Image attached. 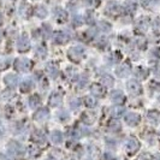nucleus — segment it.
Listing matches in <instances>:
<instances>
[{
	"label": "nucleus",
	"instance_id": "0eeeda50",
	"mask_svg": "<svg viewBox=\"0 0 160 160\" xmlns=\"http://www.w3.org/2000/svg\"><path fill=\"white\" fill-rule=\"evenodd\" d=\"M53 16L57 22H59V23H64L68 19V13H66V11H64V8H57L53 11Z\"/></svg>",
	"mask_w": 160,
	"mask_h": 160
},
{
	"label": "nucleus",
	"instance_id": "412c9836",
	"mask_svg": "<svg viewBox=\"0 0 160 160\" xmlns=\"http://www.w3.org/2000/svg\"><path fill=\"white\" fill-rule=\"evenodd\" d=\"M35 15L39 17V18H45V17L47 16V8H45V6H38V8H35Z\"/></svg>",
	"mask_w": 160,
	"mask_h": 160
},
{
	"label": "nucleus",
	"instance_id": "a19ab883",
	"mask_svg": "<svg viewBox=\"0 0 160 160\" xmlns=\"http://www.w3.org/2000/svg\"><path fill=\"white\" fill-rule=\"evenodd\" d=\"M51 32H52V30H51V28H49V25H48V24L43 25V34H45V36H48Z\"/></svg>",
	"mask_w": 160,
	"mask_h": 160
},
{
	"label": "nucleus",
	"instance_id": "7ed1b4c3",
	"mask_svg": "<svg viewBox=\"0 0 160 160\" xmlns=\"http://www.w3.org/2000/svg\"><path fill=\"white\" fill-rule=\"evenodd\" d=\"M128 92L131 95L137 96L142 93V87L136 80H131L128 82Z\"/></svg>",
	"mask_w": 160,
	"mask_h": 160
},
{
	"label": "nucleus",
	"instance_id": "72a5a7b5",
	"mask_svg": "<svg viewBox=\"0 0 160 160\" xmlns=\"http://www.w3.org/2000/svg\"><path fill=\"white\" fill-rule=\"evenodd\" d=\"M137 46L141 48V49H144L146 46H147V41H146V39H144V38H140L138 41H137Z\"/></svg>",
	"mask_w": 160,
	"mask_h": 160
},
{
	"label": "nucleus",
	"instance_id": "b1692460",
	"mask_svg": "<svg viewBox=\"0 0 160 160\" xmlns=\"http://www.w3.org/2000/svg\"><path fill=\"white\" fill-rule=\"evenodd\" d=\"M128 148H129V149H131V152L136 151L137 148H138V142H137L136 138L131 137V138L129 140V142H128Z\"/></svg>",
	"mask_w": 160,
	"mask_h": 160
},
{
	"label": "nucleus",
	"instance_id": "f8f14e48",
	"mask_svg": "<svg viewBox=\"0 0 160 160\" xmlns=\"http://www.w3.org/2000/svg\"><path fill=\"white\" fill-rule=\"evenodd\" d=\"M62 100H63L62 95H60L59 93H54V92H53V93L49 95L48 104L51 105V106H53V107H56V106H59V105L62 104Z\"/></svg>",
	"mask_w": 160,
	"mask_h": 160
},
{
	"label": "nucleus",
	"instance_id": "c756f323",
	"mask_svg": "<svg viewBox=\"0 0 160 160\" xmlns=\"http://www.w3.org/2000/svg\"><path fill=\"white\" fill-rule=\"evenodd\" d=\"M83 17H81V16H76V17H73V19H72V24L73 25H77V27H80V25H82L83 24Z\"/></svg>",
	"mask_w": 160,
	"mask_h": 160
},
{
	"label": "nucleus",
	"instance_id": "bb28decb",
	"mask_svg": "<svg viewBox=\"0 0 160 160\" xmlns=\"http://www.w3.org/2000/svg\"><path fill=\"white\" fill-rule=\"evenodd\" d=\"M17 76H15V75H8V77L5 78V82L8 83V86H11V87H13V86H16L17 83Z\"/></svg>",
	"mask_w": 160,
	"mask_h": 160
},
{
	"label": "nucleus",
	"instance_id": "79ce46f5",
	"mask_svg": "<svg viewBox=\"0 0 160 160\" xmlns=\"http://www.w3.org/2000/svg\"><path fill=\"white\" fill-rule=\"evenodd\" d=\"M87 82H88V80H87V78H86V80H84V81H83V80L81 81V82H80V88H84V87H86L84 84H86Z\"/></svg>",
	"mask_w": 160,
	"mask_h": 160
},
{
	"label": "nucleus",
	"instance_id": "f03ea898",
	"mask_svg": "<svg viewBox=\"0 0 160 160\" xmlns=\"http://www.w3.org/2000/svg\"><path fill=\"white\" fill-rule=\"evenodd\" d=\"M83 53H84V48L82 47V46H75V47L70 48L69 52H68L69 58L71 60H73V62H80L82 56H83Z\"/></svg>",
	"mask_w": 160,
	"mask_h": 160
},
{
	"label": "nucleus",
	"instance_id": "58836bf2",
	"mask_svg": "<svg viewBox=\"0 0 160 160\" xmlns=\"http://www.w3.org/2000/svg\"><path fill=\"white\" fill-rule=\"evenodd\" d=\"M70 71H71V73H69L68 72V76H69V78H71V80H75L76 78V76H77V71L76 70H73V69H69Z\"/></svg>",
	"mask_w": 160,
	"mask_h": 160
},
{
	"label": "nucleus",
	"instance_id": "37998d69",
	"mask_svg": "<svg viewBox=\"0 0 160 160\" xmlns=\"http://www.w3.org/2000/svg\"><path fill=\"white\" fill-rule=\"evenodd\" d=\"M0 23H1V16H0Z\"/></svg>",
	"mask_w": 160,
	"mask_h": 160
},
{
	"label": "nucleus",
	"instance_id": "a211bd4d",
	"mask_svg": "<svg viewBox=\"0 0 160 160\" xmlns=\"http://www.w3.org/2000/svg\"><path fill=\"white\" fill-rule=\"evenodd\" d=\"M135 75H136L138 78H141V80H144L147 76H148V70L143 68V66H138L135 69Z\"/></svg>",
	"mask_w": 160,
	"mask_h": 160
},
{
	"label": "nucleus",
	"instance_id": "f704fd0d",
	"mask_svg": "<svg viewBox=\"0 0 160 160\" xmlns=\"http://www.w3.org/2000/svg\"><path fill=\"white\" fill-rule=\"evenodd\" d=\"M70 106H71V108H73V110H76V108H78V106H80V100L78 99H71V101H70Z\"/></svg>",
	"mask_w": 160,
	"mask_h": 160
},
{
	"label": "nucleus",
	"instance_id": "c9c22d12",
	"mask_svg": "<svg viewBox=\"0 0 160 160\" xmlns=\"http://www.w3.org/2000/svg\"><path fill=\"white\" fill-rule=\"evenodd\" d=\"M52 140H53L54 142H59V141L62 140V134H60L59 131L53 132V135H52Z\"/></svg>",
	"mask_w": 160,
	"mask_h": 160
},
{
	"label": "nucleus",
	"instance_id": "4be33fe9",
	"mask_svg": "<svg viewBox=\"0 0 160 160\" xmlns=\"http://www.w3.org/2000/svg\"><path fill=\"white\" fill-rule=\"evenodd\" d=\"M41 102V99L40 96L38 95V94H35V95H32L29 98V105H30V107H36V106H39Z\"/></svg>",
	"mask_w": 160,
	"mask_h": 160
},
{
	"label": "nucleus",
	"instance_id": "4468645a",
	"mask_svg": "<svg viewBox=\"0 0 160 160\" xmlns=\"http://www.w3.org/2000/svg\"><path fill=\"white\" fill-rule=\"evenodd\" d=\"M147 119H148V122H151L152 124H158L160 122V112L157 111V110L149 111L148 114H147Z\"/></svg>",
	"mask_w": 160,
	"mask_h": 160
},
{
	"label": "nucleus",
	"instance_id": "20e7f679",
	"mask_svg": "<svg viewBox=\"0 0 160 160\" xmlns=\"http://www.w3.org/2000/svg\"><path fill=\"white\" fill-rule=\"evenodd\" d=\"M16 68L22 72L29 71L30 68H32V62L29 59H27V58H19V59H17L16 62Z\"/></svg>",
	"mask_w": 160,
	"mask_h": 160
},
{
	"label": "nucleus",
	"instance_id": "aec40b11",
	"mask_svg": "<svg viewBox=\"0 0 160 160\" xmlns=\"http://www.w3.org/2000/svg\"><path fill=\"white\" fill-rule=\"evenodd\" d=\"M100 81H101V84L105 86V87H110V86H112L113 83H114V80H113V77L111 75H104L100 78Z\"/></svg>",
	"mask_w": 160,
	"mask_h": 160
},
{
	"label": "nucleus",
	"instance_id": "6ab92c4d",
	"mask_svg": "<svg viewBox=\"0 0 160 160\" xmlns=\"http://www.w3.org/2000/svg\"><path fill=\"white\" fill-rule=\"evenodd\" d=\"M83 101H84V105L87 107H90V108L92 107H95L96 105H98V101H96V99L93 95H87L83 99Z\"/></svg>",
	"mask_w": 160,
	"mask_h": 160
},
{
	"label": "nucleus",
	"instance_id": "e433bc0d",
	"mask_svg": "<svg viewBox=\"0 0 160 160\" xmlns=\"http://www.w3.org/2000/svg\"><path fill=\"white\" fill-rule=\"evenodd\" d=\"M29 12H30V8H29V5H25V6L23 5V8H22V13H23L25 17H29V15H30Z\"/></svg>",
	"mask_w": 160,
	"mask_h": 160
},
{
	"label": "nucleus",
	"instance_id": "2f4dec72",
	"mask_svg": "<svg viewBox=\"0 0 160 160\" xmlns=\"http://www.w3.org/2000/svg\"><path fill=\"white\" fill-rule=\"evenodd\" d=\"M86 5L90 8H95L99 5V0H86Z\"/></svg>",
	"mask_w": 160,
	"mask_h": 160
},
{
	"label": "nucleus",
	"instance_id": "cd10ccee",
	"mask_svg": "<svg viewBox=\"0 0 160 160\" xmlns=\"http://www.w3.org/2000/svg\"><path fill=\"white\" fill-rule=\"evenodd\" d=\"M35 52H36V56L39 57V58H41V59H42V58H45L46 54H47V49L43 47V46H39V47L36 48V51H35Z\"/></svg>",
	"mask_w": 160,
	"mask_h": 160
},
{
	"label": "nucleus",
	"instance_id": "393cba45",
	"mask_svg": "<svg viewBox=\"0 0 160 160\" xmlns=\"http://www.w3.org/2000/svg\"><path fill=\"white\" fill-rule=\"evenodd\" d=\"M124 112H125V108H124L122 105L116 106V107L112 110V113H113V116H114V117H120Z\"/></svg>",
	"mask_w": 160,
	"mask_h": 160
},
{
	"label": "nucleus",
	"instance_id": "f257e3e1",
	"mask_svg": "<svg viewBox=\"0 0 160 160\" xmlns=\"http://www.w3.org/2000/svg\"><path fill=\"white\" fill-rule=\"evenodd\" d=\"M122 12H123V8L120 5H118L117 2H110L106 6V8H105V13L107 16H111V17L119 16Z\"/></svg>",
	"mask_w": 160,
	"mask_h": 160
},
{
	"label": "nucleus",
	"instance_id": "7c9ffc66",
	"mask_svg": "<svg viewBox=\"0 0 160 160\" xmlns=\"http://www.w3.org/2000/svg\"><path fill=\"white\" fill-rule=\"evenodd\" d=\"M99 24H100V27H101V29H102L104 32H110V30H111V24L107 23L106 21H101Z\"/></svg>",
	"mask_w": 160,
	"mask_h": 160
},
{
	"label": "nucleus",
	"instance_id": "1a4fd4ad",
	"mask_svg": "<svg viewBox=\"0 0 160 160\" xmlns=\"http://www.w3.org/2000/svg\"><path fill=\"white\" fill-rule=\"evenodd\" d=\"M124 100H125L124 94L120 90H113L111 93V101L114 105H122L124 102Z\"/></svg>",
	"mask_w": 160,
	"mask_h": 160
},
{
	"label": "nucleus",
	"instance_id": "6e6552de",
	"mask_svg": "<svg viewBox=\"0 0 160 160\" xmlns=\"http://www.w3.org/2000/svg\"><path fill=\"white\" fill-rule=\"evenodd\" d=\"M69 40H70L69 35L65 34L64 32H56L54 35H53V41H54L56 43H58V45H64V43H66Z\"/></svg>",
	"mask_w": 160,
	"mask_h": 160
},
{
	"label": "nucleus",
	"instance_id": "473e14b6",
	"mask_svg": "<svg viewBox=\"0 0 160 160\" xmlns=\"http://www.w3.org/2000/svg\"><path fill=\"white\" fill-rule=\"evenodd\" d=\"M110 129L111 130H119L120 129V124L118 120H112L111 123H110Z\"/></svg>",
	"mask_w": 160,
	"mask_h": 160
},
{
	"label": "nucleus",
	"instance_id": "ea45409f",
	"mask_svg": "<svg viewBox=\"0 0 160 160\" xmlns=\"http://www.w3.org/2000/svg\"><path fill=\"white\" fill-rule=\"evenodd\" d=\"M59 118L62 120H66L68 118H69V114H68V112L66 111H62V112H59Z\"/></svg>",
	"mask_w": 160,
	"mask_h": 160
},
{
	"label": "nucleus",
	"instance_id": "2eb2a0df",
	"mask_svg": "<svg viewBox=\"0 0 160 160\" xmlns=\"http://www.w3.org/2000/svg\"><path fill=\"white\" fill-rule=\"evenodd\" d=\"M46 73L48 76H51L52 78H54L58 76L59 73V70H58V66H57L54 63H48L47 66H46Z\"/></svg>",
	"mask_w": 160,
	"mask_h": 160
},
{
	"label": "nucleus",
	"instance_id": "dca6fc26",
	"mask_svg": "<svg viewBox=\"0 0 160 160\" xmlns=\"http://www.w3.org/2000/svg\"><path fill=\"white\" fill-rule=\"evenodd\" d=\"M90 92H92V94L94 98H100V96H104L105 94V88L102 86H100V84H93L92 87H90Z\"/></svg>",
	"mask_w": 160,
	"mask_h": 160
},
{
	"label": "nucleus",
	"instance_id": "5701e85b",
	"mask_svg": "<svg viewBox=\"0 0 160 160\" xmlns=\"http://www.w3.org/2000/svg\"><path fill=\"white\" fill-rule=\"evenodd\" d=\"M149 58L152 60H160V48H153L151 51V53H149Z\"/></svg>",
	"mask_w": 160,
	"mask_h": 160
},
{
	"label": "nucleus",
	"instance_id": "9d476101",
	"mask_svg": "<svg viewBox=\"0 0 160 160\" xmlns=\"http://www.w3.org/2000/svg\"><path fill=\"white\" fill-rule=\"evenodd\" d=\"M48 118H49V112H48L47 108H40L34 114V119L38 120V122H45Z\"/></svg>",
	"mask_w": 160,
	"mask_h": 160
},
{
	"label": "nucleus",
	"instance_id": "423d86ee",
	"mask_svg": "<svg viewBox=\"0 0 160 160\" xmlns=\"http://www.w3.org/2000/svg\"><path fill=\"white\" fill-rule=\"evenodd\" d=\"M130 72H131V65L129 64L128 62H125V63H123L122 65H119L117 68V70H116V73L119 77H127V76L130 75Z\"/></svg>",
	"mask_w": 160,
	"mask_h": 160
},
{
	"label": "nucleus",
	"instance_id": "39448f33",
	"mask_svg": "<svg viewBox=\"0 0 160 160\" xmlns=\"http://www.w3.org/2000/svg\"><path fill=\"white\" fill-rule=\"evenodd\" d=\"M124 119H125V123H127L128 125L135 127V125H137V124L140 123V120H141V117H140V114H137V113L130 112V113H127V114H125Z\"/></svg>",
	"mask_w": 160,
	"mask_h": 160
},
{
	"label": "nucleus",
	"instance_id": "ddd939ff",
	"mask_svg": "<svg viewBox=\"0 0 160 160\" xmlns=\"http://www.w3.org/2000/svg\"><path fill=\"white\" fill-rule=\"evenodd\" d=\"M30 47V41L27 38V35H23L19 40H18V49L21 52H24V51H28Z\"/></svg>",
	"mask_w": 160,
	"mask_h": 160
},
{
	"label": "nucleus",
	"instance_id": "9b49d317",
	"mask_svg": "<svg viewBox=\"0 0 160 160\" xmlns=\"http://www.w3.org/2000/svg\"><path fill=\"white\" fill-rule=\"evenodd\" d=\"M149 24H151V19L148 17H141L136 22V27L142 32H147V29L149 28Z\"/></svg>",
	"mask_w": 160,
	"mask_h": 160
},
{
	"label": "nucleus",
	"instance_id": "f3484780",
	"mask_svg": "<svg viewBox=\"0 0 160 160\" xmlns=\"http://www.w3.org/2000/svg\"><path fill=\"white\" fill-rule=\"evenodd\" d=\"M81 118H82V120H83L86 124H92V123H94L96 116L92 112H84L83 114H82Z\"/></svg>",
	"mask_w": 160,
	"mask_h": 160
},
{
	"label": "nucleus",
	"instance_id": "a878e982",
	"mask_svg": "<svg viewBox=\"0 0 160 160\" xmlns=\"http://www.w3.org/2000/svg\"><path fill=\"white\" fill-rule=\"evenodd\" d=\"M128 12H135L136 11V4L134 2V1H127L125 4H124V8Z\"/></svg>",
	"mask_w": 160,
	"mask_h": 160
},
{
	"label": "nucleus",
	"instance_id": "c85d7f7f",
	"mask_svg": "<svg viewBox=\"0 0 160 160\" xmlns=\"http://www.w3.org/2000/svg\"><path fill=\"white\" fill-rule=\"evenodd\" d=\"M32 88V82L30 80H27L22 84V92H29Z\"/></svg>",
	"mask_w": 160,
	"mask_h": 160
},
{
	"label": "nucleus",
	"instance_id": "4c0bfd02",
	"mask_svg": "<svg viewBox=\"0 0 160 160\" xmlns=\"http://www.w3.org/2000/svg\"><path fill=\"white\" fill-rule=\"evenodd\" d=\"M141 1H142V5H143L144 8H151L155 0H141Z\"/></svg>",
	"mask_w": 160,
	"mask_h": 160
}]
</instances>
